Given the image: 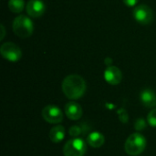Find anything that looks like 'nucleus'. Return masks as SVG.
<instances>
[{"label": "nucleus", "instance_id": "a211bd4d", "mask_svg": "<svg viewBox=\"0 0 156 156\" xmlns=\"http://www.w3.org/2000/svg\"><path fill=\"white\" fill-rule=\"evenodd\" d=\"M122 1H123V3H124L127 6L133 7V6H134V5H137V3H138L139 0H122Z\"/></svg>", "mask_w": 156, "mask_h": 156}, {"label": "nucleus", "instance_id": "ddd939ff", "mask_svg": "<svg viewBox=\"0 0 156 156\" xmlns=\"http://www.w3.org/2000/svg\"><path fill=\"white\" fill-rule=\"evenodd\" d=\"M65 138V129L62 125L54 126L49 131V139L54 144H58L62 142Z\"/></svg>", "mask_w": 156, "mask_h": 156}, {"label": "nucleus", "instance_id": "39448f33", "mask_svg": "<svg viewBox=\"0 0 156 156\" xmlns=\"http://www.w3.org/2000/svg\"><path fill=\"white\" fill-rule=\"evenodd\" d=\"M0 53L3 58L11 62L18 61L22 57L20 48L13 42H5L0 47Z\"/></svg>", "mask_w": 156, "mask_h": 156}, {"label": "nucleus", "instance_id": "2eb2a0df", "mask_svg": "<svg viewBox=\"0 0 156 156\" xmlns=\"http://www.w3.org/2000/svg\"><path fill=\"white\" fill-rule=\"evenodd\" d=\"M147 122L151 127H156V109L152 110L148 116H147Z\"/></svg>", "mask_w": 156, "mask_h": 156}, {"label": "nucleus", "instance_id": "f8f14e48", "mask_svg": "<svg viewBox=\"0 0 156 156\" xmlns=\"http://www.w3.org/2000/svg\"><path fill=\"white\" fill-rule=\"evenodd\" d=\"M105 138L102 133L99 132L90 133L87 137V143L90 146L93 148H100L104 144Z\"/></svg>", "mask_w": 156, "mask_h": 156}, {"label": "nucleus", "instance_id": "6ab92c4d", "mask_svg": "<svg viewBox=\"0 0 156 156\" xmlns=\"http://www.w3.org/2000/svg\"><path fill=\"white\" fill-rule=\"evenodd\" d=\"M1 27V31H2V34H1V37H0V40H3L4 37H5V27L3 25L0 26Z\"/></svg>", "mask_w": 156, "mask_h": 156}, {"label": "nucleus", "instance_id": "f257e3e1", "mask_svg": "<svg viewBox=\"0 0 156 156\" xmlns=\"http://www.w3.org/2000/svg\"><path fill=\"white\" fill-rule=\"evenodd\" d=\"M87 85L82 77L77 74L67 76L62 82V91L69 100H79L86 92Z\"/></svg>", "mask_w": 156, "mask_h": 156}, {"label": "nucleus", "instance_id": "4468645a", "mask_svg": "<svg viewBox=\"0 0 156 156\" xmlns=\"http://www.w3.org/2000/svg\"><path fill=\"white\" fill-rule=\"evenodd\" d=\"M25 7L24 0H9L8 1V8L13 13H21Z\"/></svg>", "mask_w": 156, "mask_h": 156}, {"label": "nucleus", "instance_id": "7ed1b4c3", "mask_svg": "<svg viewBox=\"0 0 156 156\" xmlns=\"http://www.w3.org/2000/svg\"><path fill=\"white\" fill-rule=\"evenodd\" d=\"M146 147V139L145 137L139 133H135L131 134L124 144L125 152L132 156H137L141 154Z\"/></svg>", "mask_w": 156, "mask_h": 156}, {"label": "nucleus", "instance_id": "aec40b11", "mask_svg": "<svg viewBox=\"0 0 156 156\" xmlns=\"http://www.w3.org/2000/svg\"><path fill=\"white\" fill-rule=\"evenodd\" d=\"M112 60L110 58H107L105 59V64H106L107 66H112Z\"/></svg>", "mask_w": 156, "mask_h": 156}, {"label": "nucleus", "instance_id": "f3484780", "mask_svg": "<svg viewBox=\"0 0 156 156\" xmlns=\"http://www.w3.org/2000/svg\"><path fill=\"white\" fill-rule=\"evenodd\" d=\"M145 126H146V122H145L144 119L140 118V119L136 120L135 124H134V127H135L136 131H143L145 128Z\"/></svg>", "mask_w": 156, "mask_h": 156}, {"label": "nucleus", "instance_id": "0eeeda50", "mask_svg": "<svg viewBox=\"0 0 156 156\" xmlns=\"http://www.w3.org/2000/svg\"><path fill=\"white\" fill-rule=\"evenodd\" d=\"M133 17L142 25H149L154 19V12L146 5H139L133 9Z\"/></svg>", "mask_w": 156, "mask_h": 156}, {"label": "nucleus", "instance_id": "9b49d317", "mask_svg": "<svg viewBox=\"0 0 156 156\" xmlns=\"http://www.w3.org/2000/svg\"><path fill=\"white\" fill-rule=\"evenodd\" d=\"M140 99L146 108H154L156 106V93L151 89H145L141 92Z\"/></svg>", "mask_w": 156, "mask_h": 156}, {"label": "nucleus", "instance_id": "9d476101", "mask_svg": "<svg viewBox=\"0 0 156 156\" xmlns=\"http://www.w3.org/2000/svg\"><path fill=\"white\" fill-rule=\"evenodd\" d=\"M65 113L69 120L78 121L82 116V108L79 103L69 101L65 105Z\"/></svg>", "mask_w": 156, "mask_h": 156}, {"label": "nucleus", "instance_id": "f03ea898", "mask_svg": "<svg viewBox=\"0 0 156 156\" xmlns=\"http://www.w3.org/2000/svg\"><path fill=\"white\" fill-rule=\"evenodd\" d=\"M12 28L14 33L17 37L21 38H27L32 35L34 30V25L32 20L28 16L19 15L13 20Z\"/></svg>", "mask_w": 156, "mask_h": 156}, {"label": "nucleus", "instance_id": "20e7f679", "mask_svg": "<svg viewBox=\"0 0 156 156\" xmlns=\"http://www.w3.org/2000/svg\"><path fill=\"white\" fill-rule=\"evenodd\" d=\"M87 152V144L81 138L69 140L63 147L64 156H84Z\"/></svg>", "mask_w": 156, "mask_h": 156}, {"label": "nucleus", "instance_id": "6e6552de", "mask_svg": "<svg viewBox=\"0 0 156 156\" xmlns=\"http://www.w3.org/2000/svg\"><path fill=\"white\" fill-rule=\"evenodd\" d=\"M104 79L111 85H118L122 80V73L115 66H108L104 71Z\"/></svg>", "mask_w": 156, "mask_h": 156}, {"label": "nucleus", "instance_id": "1a4fd4ad", "mask_svg": "<svg viewBox=\"0 0 156 156\" xmlns=\"http://www.w3.org/2000/svg\"><path fill=\"white\" fill-rule=\"evenodd\" d=\"M27 13L31 17H39L45 13V4L41 0H29L26 6Z\"/></svg>", "mask_w": 156, "mask_h": 156}, {"label": "nucleus", "instance_id": "423d86ee", "mask_svg": "<svg viewBox=\"0 0 156 156\" xmlns=\"http://www.w3.org/2000/svg\"><path fill=\"white\" fill-rule=\"evenodd\" d=\"M42 117L43 119L51 124H58L63 121V112L56 105H47L42 110Z\"/></svg>", "mask_w": 156, "mask_h": 156}, {"label": "nucleus", "instance_id": "dca6fc26", "mask_svg": "<svg viewBox=\"0 0 156 156\" xmlns=\"http://www.w3.org/2000/svg\"><path fill=\"white\" fill-rule=\"evenodd\" d=\"M69 135H70L71 137L76 138V137H78V136L80 134V133H81V128H80V126H78V125L71 126L70 129H69Z\"/></svg>", "mask_w": 156, "mask_h": 156}]
</instances>
